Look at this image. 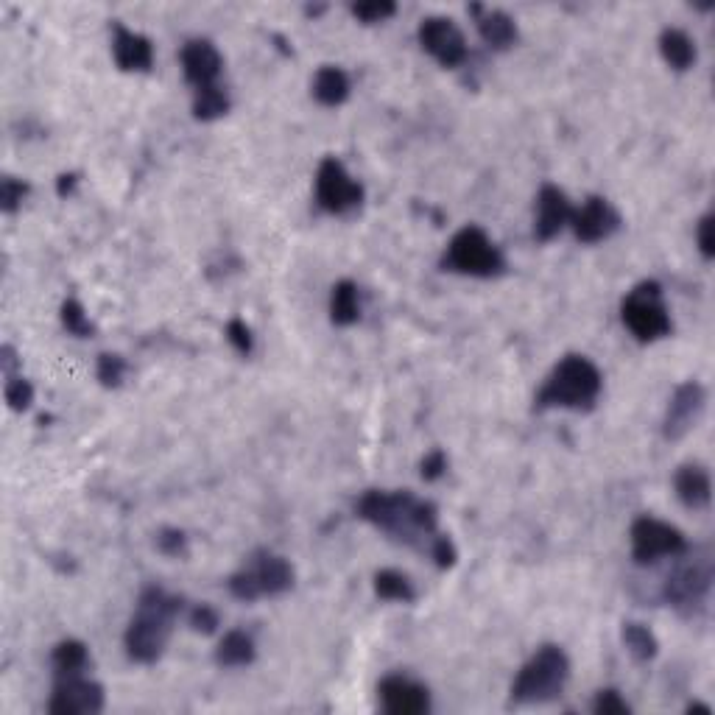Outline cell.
Listing matches in <instances>:
<instances>
[{
  "label": "cell",
  "mask_w": 715,
  "mask_h": 715,
  "mask_svg": "<svg viewBox=\"0 0 715 715\" xmlns=\"http://www.w3.org/2000/svg\"><path fill=\"white\" fill-rule=\"evenodd\" d=\"M355 512L361 520L372 523L389 537L405 545L431 548L433 537L439 534L436 523L439 514L436 506L428 500L414 498L411 492H383V489H369L364 498L355 503Z\"/></svg>",
  "instance_id": "cell-1"
},
{
  "label": "cell",
  "mask_w": 715,
  "mask_h": 715,
  "mask_svg": "<svg viewBox=\"0 0 715 715\" xmlns=\"http://www.w3.org/2000/svg\"><path fill=\"white\" fill-rule=\"evenodd\" d=\"M182 607H185V601L179 595L165 593L162 587H146L137 598L135 618L129 621L126 635H123L129 660L140 662V665H154L160 660Z\"/></svg>",
  "instance_id": "cell-2"
},
{
  "label": "cell",
  "mask_w": 715,
  "mask_h": 715,
  "mask_svg": "<svg viewBox=\"0 0 715 715\" xmlns=\"http://www.w3.org/2000/svg\"><path fill=\"white\" fill-rule=\"evenodd\" d=\"M601 372L584 355H565L537 394V408H567L590 411L601 394Z\"/></svg>",
  "instance_id": "cell-3"
},
{
  "label": "cell",
  "mask_w": 715,
  "mask_h": 715,
  "mask_svg": "<svg viewBox=\"0 0 715 715\" xmlns=\"http://www.w3.org/2000/svg\"><path fill=\"white\" fill-rule=\"evenodd\" d=\"M567 679H570V660L554 643L540 646L512 685V704H548L562 696Z\"/></svg>",
  "instance_id": "cell-4"
},
{
  "label": "cell",
  "mask_w": 715,
  "mask_h": 715,
  "mask_svg": "<svg viewBox=\"0 0 715 715\" xmlns=\"http://www.w3.org/2000/svg\"><path fill=\"white\" fill-rule=\"evenodd\" d=\"M621 319L629 327V333L643 344L660 341V338L671 336V330H674L671 313L662 302V288L654 280H643L626 294L621 305Z\"/></svg>",
  "instance_id": "cell-5"
},
{
  "label": "cell",
  "mask_w": 715,
  "mask_h": 715,
  "mask_svg": "<svg viewBox=\"0 0 715 715\" xmlns=\"http://www.w3.org/2000/svg\"><path fill=\"white\" fill-rule=\"evenodd\" d=\"M442 266L456 274L486 280V277H498L500 271L506 269V260L500 255L498 246L492 243V238L481 227L470 224L453 235V241L442 257Z\"/></svg>",
  "instance_id": "cell-6"
},
{
  "label": "cell",
  "mask_w": 715,
  "mask_h": 715,
  "mask_svg": "<svg viewBox=\"0 0 715 715\" xmlns=\"http://www.w3.org/2000/svg\"><path fill=\"white\" fill-rule=\"evenodd\" d=\"M629 537H632V559L637 565H654L665 556H682L688 551L685 534L657 517H637L629 528Z\"/></svg>",
  "instance_id": "cell-7"
},
{
  "label": "cell",
  "mask_w": 715,
  "mask_h": 715,
  "mask_svg": "<svg viewBox=\"0 0 715 715\" xmlns=\"http://www.w3.org/2000/svg\"><path fill=\"white\" fill-rule=\"evenodd\" d=\"M316 202L324 213L344 216L364 204V188L347 174L344 162L336 157H324L316 171Z\"/></svg>",
  "instance_id": "cell-8"
},
{
  "label": "cell",
  "mask_w": 715,
  "mask_h": 715,
  "mask_svg": "<svg viewBox=\"0 0 715 715\" xmlns=\"http://www.w3.org/2000/svg\"><path fill=\"white\" fill-rule=\"evenodd\" d=\"M417 40L442 68H459L467 62V42L450 17H425L419 23Z\"/></svg>",
  "instance_id": "cell-9"
},
{
  "label": "cell",
  "mask_w": 715,
  "mask_h": 715,
  "mask_svg": "<svg viewBox=\"0 0 715 715\" xmlns=\"http://www.w3.org/2000/svg\"><path fill=\"white\" fill-rule=\"evenodd\" d=\"M48 710L54 715H95L104 710V688L84 674L56 676Z\"/></svg>",
  "instance_id": "cell-10"
},
{
  "label": "cell",
  "mask_w": 715,
  "mask_h": 715,
  "mask_svg": "<svg viewBox=\"0 0 715 715\" xmlns=\"http://www.w3.org/2000/svg\"><path fill=\"white\" fill-rule=\"evenodd\" d=\"M704 405H707V392H704V386L699 383V380H685V383H679L676 392L671 394V400H668L665 419H662V433H665V439L676 442V439L688 436V433L696 428V422L702 419Z\"/></svg>",
  "instance_id": "cell-11"
},
{
  "label": "cell",
  "mask_w": 715,
  "mask_h": 715,
  "mask_svg": "<svg viewBox=\"0 0 715 715\" xmlns=\"http://www.w3.org/2000/svg\"><path fill=\"white\" fill-rule=\"evenodd\" d=\"M710 584H713L710 562H693V565L679 567L674 576H668L662 595L671 607L688 615L696 607H702L704 598L710 593Z\"/></svg>",
  "instance_id": "cell-12"
},
{
  "label": "cell",
  "mask_w": 715,
  "mask_h": 715,
  "mask_svg": "<svg viewBox=\"0 0 715 715\" xmlns=\"http://www.w3.org/2000/svg\"><path fill=\"white\" fill-rule=\"evenodd\" d=\"M570 227L581 243H601L621 227V216L604 196H590L579 210H573Z\"/></svg>",
  "instance_id": "cell-13"
},
{
  "label": "cell",
  "mask_w": 715,
  "mask_h": 715,
  "mask_svg": "<svg viewBox=\"0 0 715 715\" xmlns=\"http://www.w3.org/2000/svg\"><path fill=\"white\" fill-rule=\"evenodd\" d=\"M380 704L389 715H422L431 710V693L408 676H386L378 685Z\"/></svg>",
  "instance_id": "cell-14"
},
{
  "label": "cell",
  "mask_w": 715,
  "mask_h": 715,
  "mask_svg": "<svg viewBox=\"0 0 715 715\" xmlns=\"http://www.w3.org/2000/svg\"><path fill=\"white\" fill-rule=\"evenodd\" d=\"M573 216V204L567 193L556 185H542L537 196V224H534V238L542 243L554 241L559 232L565 230Z\"/></svg>",
  "instance_id": "cell-15"
},
{
  "label": "cell",
  "mask_w": 715,
  "mask_h": 715,
  "mask_svg": "<svg viewBox=\"0 0 715 715\" xmlns=\"http://www.w3.org/2000/svg\"><path fill=\"white\" fill-rule=\"evenodd\" d=\"M224 70V59L218 54V48L210 40H190L182 48V73L185 81L193 84L196 90L216 84L218 76Z\"/></svg>",
  "instance_id": "cell-16"
},
{
  "label": "cell",
  "mask_w": 715,
  "mask_h": 715,
  "mask_svg": "<svg viewBox=\"0 0 715 715\" xmlns=\"http://www.w3.org/2000/svg\"><path fill=\"white\" fill-rule=\"evenodd\" d=\"M246 570L252 573L257 590H260V598H263V595L288 593V590L294 587V579H297L291 562H288L285 556L269 554V551H257V554L252 556V562L246 565Z\"/></svg>",
  "instance_id": "cell-17"
},
{
  "label": "cell",
  "mask_w": 715,
  "mask_h": 715,
  "mask_svg": "<svg viewBox=\"0 0 715 715\" xmlns=\"http://www.w3.org/2000/svg\"><path fill=\"white\" fill-rule=\"evenodd\" d=\"M112 56H115L118 68L126 73H146L154 65V48H151L149 37L121 26V23H115Z\"/></svg>",
  "instance_id": "cell-18"
},
{
  "label": "cell",
  "mask_w": 715,
  "mask_h": 715,
  "mask_svg": "<svg viewBox=\"0 0 715 715\" xmlns=\"http://www.w3.org/2000/svg\"><path fill=\"white\" fill-rule=\"evenodd\" d=\"M470 12L475 14L478 34H481V40H484L489 48L506 51V48H512L517 37H520L514 17H509L506 12H500V9H484V6H470Z\"/></svg>",
  "instance_id": "cell-19"
},
{
  "label": "cell",
  "mask_w": 715,
  "mask_h": 715,
  "mask_svg": "<svg viewBox=\"0 0 715 715\" xmlns=\"http://www.w3.org/2000/svg\"><path fill=\"white\" fill-rule=\"evenodd\" d=\"M676 498L682 500V506L688 509H707L710 498H713V484H710V473L704 470L702 464H682L674 475Z\"/></svg>",
  "instance_id": "cell-20"
},
{
  "label": "cell",
  "mask_w": 715,
  "mask_h": 715,
  "mask_svg": "<svg viewBox=\"0 0 715 715\" xmlns=\"http://www.w3.org/2000/svg\"><path fill=\"white\" fill-rule=\"evenodd\" d=\"M313 98L322 107H341L350 98V76L336 65H322L313 76Z\"/></svg>",
  "instance_id": "cell-21"
},
{
  "label": "cell",
  "mask_w": 715,
  "mask_h": 715,
  "mask_svg": "<svg viewBox=\"0 0 715 715\" xmlns=\"http://www.w3.org/2000/svg\"><path fill=\"white\" fill-rule=\"evenodd\" d=\"M660 54L674 70H690L696 65V42L682 28H662Z\"/></svg>",
  "instance_id": "cell-22"
},
{
  "label": "cell",
  "mask_w": 715,
  "mask_h": 715,
  "mask_svg": "<svg viewBox=\"0 0 715 715\" xmlns=\"http://www.w3.org/2000/svg\"><path fill=\"white\" fill-rule=\"evenodd\" d=\"M255 657V640L241 629L227 632L216 646V665H221V668H246V665L255 662Z\"/></svg>",
  "instance_id": "cell-23"
},
{
  "label": "cell",
  "mask_w": 715,
  "mask_h": 715,
  "mask_svg": "<svg viewBox=\"0 0 715 715\" xmlns=\"http://www.w3.org/2000/svg\"><path fill=\"white\" fill-rule=\"evenodd\" d=\"M361 319V299H358V285L352 280H341L333 285L330 294V322L336 327H350Z\"/></svg>",
  "instance_id": "cell-24"
},
{
  "label": "cell",
  "mask_w": 715,
  "mask_h": 715,
  "mask_svg": "<svg viewBox=\"0 0 715 715\" xmlns=\"http://www.w3.org/2000/svg\"><path fill=\"white\" fill-rule=\"evenodd\" d=\"M51 662H54L56 676L84 674L90 665V651L81 640H62V643H56Z\"/></svg>",
  "instance_id": "cell-25"
},
{
  "label": "cell",
  "mask_w": 715,
  "mask_h": 715,
  "mask_svg": "<svg viewBox=\"0 0 715 715\" xmlns=\"http://www.w3.org/2000/svg\"><path fill=\"white\" fill-rule=\"evenodd\" d=\"M621 640L626 651H629L637 662H651L660 654L657 637H654V632H651L648 626H643V623H623Z\"/></svg>",
  "instance_id": "cell-26"
},
{
  "label": "cell",
  "mask_w": 715,
  "mask_h": 715,
  "mask_svg": "<svg viewBox=\"0 0 715 715\" xmlns=\"http://www.w3.org/2000/svg\"><path fill=\"white\" fill-rule=\"evenodd\" d=\"M230 112V95L227 90H221L218 84L202 87L193 95V115L196 121H218Z\"/></svg>",
  "instance_id": "cell-27"
},
{
  "label": "cell",
  "mask_w": 715,
  "mask_h": 715,
  "mask_svg": "<svg viewBox=\"0 0 715 715\" xmlns=\"http://www.w3.org/2000/svg\"><path fill=\"white\" fill-rule=\"evenodd\" d=\"M375 593L383 601H403V604H411L417 598L414 584L400 570H380L375 576Z\"/></svg>",
  "instance_id": "cell-28"
},
{
  "label": "cell",
  "mask_w": 715,
  "mask_h": 715,
  "mask_svg": "<svg viewBox=\"0 0 715 715\" xmlns=\"http://www.w3.org/2000/svg\"><path fill=\"white\" fill-rule=\"evenodd\" d=\"M59 319H62V327L68 330L70 336L76 338H93L95 336V324L90 322V316L84 311L79 299H65L62 308H59Z\"/></svg>",
  "instance_id": "cell-29"
},
{
  "label": "cell",
  "mask_w": 715,
  "mask_h": 715,
  "mask_svg": "<svg viewBox=\"0 0 715 715\" xmlns=\"http://www.w3.org/2000/svg\"><path fill=\"white\" fill-rule=\"evenodd\" d=\"M126 372H129V364L123 361L121 355H115V352H104V355H98L95 378L101 380V386H107V389H118V386L123 383V378H126Z\"/></svg>",
  "instance_id": "cell-30"
},
{
  "label": "cell",
  "mask_w": 715,
  "mask_h": 715,
  "mask_svg": "<svg viewBox=\"0 0 715 715\" xmlns=\"http://www.w3.org/2000/svg\"><path fill=\"white\" fill-rule=\"evenodd\" d=\"M352 17H358L361 23L366 26H375V23H383L397 14V3L392 0H369V3H352L350 6Z\"/></svg>",
  "instance_id": "cell-31"
},
{
  "label": "cell",
  "mask_w": 715,
  "mask_h": 715,
  "mask_svg": "<svg viewBox=\"0 0 715 715\" xmlns=\"http://www.w3.org/2000/svg\"><path fill=\"white\" fill-rule=\"evenodd\" d=\"M28 196V185L23 182V179H14V176H3V182H0V207H3V213H9L12 216L14 210L23 204V199Z\"/></svg>",
  "instance_id": "cell-32"
},
{
  "label": "cell",
  "mask_w": 715,
  "mask_h": 715,
  "mask_svg": "<svg viewBox=\"0 0 715 715\" xmlns=\"http://www.w3.org/2000/svg\"><path fill=\"white\" fill-rule=\"evenodd\" d=\"M6 403L12 411H28L34 403V386L26 378L6 380Z\"/></svg>",
  "instance_id": "cell-33"
},
{
  "label": "cell",
  "mask_w": 715,
  "mask_h": 715,
  "mask_svg": "<svg viewBox=\"0 0 715 715\" xmlns=\"http://www.w3.org/2000/svg\"><path fill=\"white\" fill-rule=\"evenodd\" d=\"M157 551L162 556H171V559H179V556H188V537L185 531L179 528H162L157 534Z\"/></svg>",
  "instance_id": "cell-34"
},
{
  "label": "cell",
  "mask_w": 715,
  "mask_h": 715,
  "mask_svg": "<svg viewBox=\"0 0 715 715\" xmlns=\"http://www.w3.org/2000/svg\"><path fill=\"white\" fill-rule=\"evenodd\" d=\"M593 713L595 715H629L632 713V707H629V702L623 699L618 690H601V693L595 696Z\"/></svg>",
  "instance_id": "cell-35"
},
{
  "label": "cell",
  "mask_w": 715,
  "mask_h": 715,
  "mask_svg": "<svg viewBox=\"0 0 715 715\" xmlns=\"http://www.w3.org/2000/svg\"><path fill=\"white\" fill-rule=\"evenodd\" d=\"M227 341H230L235 352H241V355H252V350H255V336H252L249 324L243 322V319H232V322L227 324Z\"/></svg>",
  "instance_id": "cell-36"
},
{
  "label": "cell",
  "mask_w": 715,
  "mask_h": 715,
  "mask_svg": "<svg viewBox=\"0 0 715 715\" xmlns=\"http://www.w3.org/2000/svg\"><path fill=\"white\" fill-rule=\"evenodd\" d=\"M188 623L193 632H199V635H213L218 629V612L213 607H207V604H199V607L190 609L188 615Z\"/></svg>",
  "instance_id": "cell-37"
},
{
  "label": "cell",
  "mask_w": 715,
  "mask_h": 715,
  "mask_svg": "<svg viewBox=\"0 0 715 715\" xmlns=\"http://www.w3.org/2000/svg\"><path fill=\"white\" fill-rule=\"evenodd\" d=\"M227 587H230V593L235 595L238 601H257V598H260V590H257L255 579H252V573H249L246 567L238 570V573H232Z\"/></svg>",
  "instance_id": "cell-38"
},
{
  "label": "cell",
  "mask_w": 715,
  "mask_h": 715,
  "mask_svg": "<svg viewBox=\"0 0 715 715\" xmlns=\"http://www.w3.org/2000/svg\"><path fill=\"white\" fill-rule=\"evenodd\" d=\"M428 551H431V556L436 559V565L442 567V570L453 567L456 565V559H459V554H456V545H453V540H450V537H445V534H436Z\"/></svg>",
  "instance_id": "cell-39"
},
{
  "label": "cell",
  "mask_w": 715,
  "mask_h": 715,
  "mask_svg": "<svg viewBox=\"0 0 715 715\" xmlns=\"http://www.w3.org/2000/svg\"><path fill=\"white\" fill-rule=\"evenodd\" d=\"M715 218L713 213L699 218V227H696V243H699V252H702L704 260H713L715 257V238H713V224Z\"/></svg>",
  "instance_id": "cell-40"
},
{
  "label": "cell",
  "mask_w": 715,
  "mask_h": 715,
  "mask_svg": "<svg viewBox=\"0 0 715 715\" xmlns=\"http://www.w3.org/2000/svg\"><path fill=\"white\" fill-rule=\"evenodd\" d=\"M419 473H422L425 481H439V478L447 473L445 450H431V453L422 459V464H419Z\"/></svg>",
  "instance_id": "cell-41"
},
{
  "label": "cell",
  "mask_w": 715,
  "mask_h": 715,
  "mask_svg": "<svg viewBox=\"0 0 715 715\" xmlns=\"http://www.w3.org/2000/svg\"><path fill=\"white\" fill-rule=\"evenodd\" d=\"M76 185H79V174H62L56 179V193L65 199V196H70L76 190Z\"/></svg>",
  "instance_id": "cell-42"
},
{
  "label": "cell",
  "mask_w": 715,
  "mask_h": 715,
  "mask_svg": "<svg viewBox=\"0 0 715 715\" xmlns=\"http://www.w3.org/2000/svg\"><path fill=\"white\" fill-rule=\"evenodd\" d=\"M688 713H704V715H710V713H713V707H710V704H702V702H690V704H688Z\"/></svg>",
  "instance_id": "cell-43"
},
{
  "label": "cell",
  "mask_w": 715,
  "mask_h": 715,
  "mask_svg": "<svg viewBox=\"0 0 715 715\" xmlns=\"http://www.w3.org/2000/svg\"><path fill=\"white\" fill-rule=\"evenodd\" d=\"M322 12H324V6H305V14H308V17H319Z\"/></svg>",
  "instance_id": "cell-44"
}]
</instances>
